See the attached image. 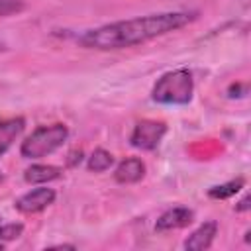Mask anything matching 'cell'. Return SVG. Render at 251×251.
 Returning <instances> with one entry per match:
<instances>
[{
	"label": "cell",
	"mask_w": 251,
	"mask_h": 251,
	"mask_svg": "<svg viewBox=\"0 0 251 251\" xmlns=\"http://www.w3.org/2000/svg\"><path fill=\"white\" fill-rule=\"evenodd\" d=\"M194 18H196L194 12H163V14L139 16L133 20H122L100 25L96 29H88L78 37V43L86 49H96V51L133 47L153 37L180 29L186 24L194 22Z\"/></svg>",
	"instance_id": "6da1fadb"
},
{
	"label": "cell",
	"mask_w": 251,
	"mask_h": 251,
	"mask_svg": "<svg viewBox=\"0 0 251 251\" xmlns=\"http://www.w3.org/2000/svg\"><path fill=\"white\" fill-rule=\"evenodd\" d=\"M194 80L192 73L188 69H175L165 73L153 86L151 98L157 104H169V106H184L192 100Z\"/></svg>",
	"instance_id": "7a4b0ae2"
},
{
	"label": "cell",
	"mask_w": 251,
	"mask_h": 251,
	"mask_svg": "<svg viewBox=\"0 0 251 251\" xmlns=\"http://www.w3.org/2000/svg\"><path fill=\"white\" fill-rule=\"evenodd\" d=\"M69 137V129L63 124H53V126H41L31 131L22 141L20 153L25 159H41L45 155H51L57 151Z\"/></svg>",
	"instance_id": "3957f363"
},
{
	"label": "cell",
	"mask_w": 251,
	"mask_h": 251,
	"mask_svg": "<svg viewBox=\"0 0 251 251\" xmlns=\"http://www.w3.org/2000/svg\"><path fill=\"white\" fill-rule=\"evenodd\" d=\"M165 133H167V126L163 122H157V120H141L133 127V131L129 135V143L135 149L151 151V149H155L159 145V141L163 139Z\"/></svg>",
	"instance_id": "277c9868"
},
{
	"label": "cell",
	"mask_w": 251,
	"mask_h": 251,
	"mask_svg": "<svg viewBox=\"0 0 251 251\" xmlns=\"http://www.w3.org/2000/svg\"><path fill=\"white\" fill-rule=\"evenodd\" d=\"M53 200H55V190L47 186H39L20 196L16 200V210H20L22 214H37L45 210L49 204H53Z\"/></svg>",
	"instance_id": "5b68a950"
},
{
	"label": "cell",
	"mask_w": 251,
	"mask_h": 251,
	"mask_svg": "<svg viewBox=\"0 0 251 251\" xmlns=\"http://www.w3.org/2000/svg\"><path fill=\"white\" fill-rule=\"evenodd\" d=\"M192 218H194L192 210L182 208V206H176V208H171V210L163 212V214L157 218L155 229H157V231H167V229L186 227V226L192 222Z\"/></svg>",
	"instance_id": "8992f818"
},
{
	"label": "cell",
	"mask_w": 251,
	"mask_h": 251,
	"mask_svg": "<svg viewBox=\"0 0 251 251\" xmlns=\"http://www.w3.org/2000/svg\"><path fill=\"white\" fill-rule=\"evenodd\" d=\"M143 175H145V163L137 157L124 159L114 171V178L120 184H133V182L141 180Z\"/></svg>",
	"instance_id": "52a82bcc"
},
{
	"label": "cell",
	"mask_w": 251,
	"mask_h": 251,
	"mask_svg": "<svg viewBox=\"0 0 251 251\" xmlns=\"http://www.w3.org/2000/svg\"><path fill=\"white\" fill-rule=\"evenodd\" d=\"M218 233V224L216 222H204L200 227H196L188 239L184 241V247L190 249V251H202V249H208L214 241Z\"/></svg>",
	"instance_id": "ba28073f"
},
{
	"label": "cell",
	"mask_w": 251,
	"mask_h": 251,
	"mask_svg": "<svg viewBox=\"0 0 251 251\" xmlns=\"http://www.w3.org/2000/svg\"><path fill=\"white\" fill-rule=\"evenodd\" d=\"M25 127V120L24 118H8L0 122V157L12 147V143L20 137V133Z\"/></svg>",
	"instance_id": "9c48e42d"
},
{
	"label": "cell",
	"mask_w": 251,
	"mask_h": 251,
	"mask_svg": "<svg viewBox=\"0 0 251 251\" xmlns=\"http://www.w3.org/2000/svg\"><path fill=\"white\" fill-rule=\"evenodd\" d=\"M61 173H63L61 167H55V165H31L25 169L24 178L29 184H43V182L59 178Z\"/></svg>",
	"instance_id": "30bf717a"
},
{
	"label": "cell",
	"mask_w": 251,
	"mask_h": 251,
	"mask_svg": "<svg viewBox=\"0 0 251 251\" xmlns=\"http://www.w3.org/2000/svg\"><path fill=\"white\" fill-rule=\"evenodd\" d=\"M114 163V157L112 153H108L106 149H94V153L88 157V171L90 173H102V171H108Z\"/></svg>",
	"instance_id": "8fae6325"
},
{
	"label": "cell",
	"mask_w": 251,
	"mask_h": 251,
	"mask_svg": "<svg viewBox=\"0 0 251 251\" xmlns=\"http://www.w3.org/2000/svg\"><path fill=\"white\" fill-rule=\"evenodd\" d=\"M241 188H243V178H235V180H229V182L212 186V188L208 190V196H210V198H216V200H226V198L237 194Z\"/></svg>",
	"instance_id": "7c38bea8"
},
{
	"label": "cell",
	"mask_w": 251,
	"mask_h": 251,
	"mask_svg": "<svg viewBox=\"0 0 251 251\" xmlns=\"http://www.w3.org/2000/svg\"><path fill=\"white\" fill-rule=\"evenodd\" d=\"M24 231V226L22 224H4L0 226V241H12V239H18Z\"/></svg>",
	"instance_id": "4fadbf2b"
},
{
	"label": "cell",
	"mask_w": 251,
	"mask_h": 251,
	"mask_svg": "<svg viewBox=\"0 0 251 251\" xmlns=\"http://www.w3.org/2000/svg\"><path fill=\"white\" fill-rule=\"evenodd\" d=\"M25 8V4L22 0H0V18H6V16H12V14H18Z\"/></svg>",
	"instance_id": "5bb4252c"
},
{
	"label": "cell",
	"mask_w": 251,
	"mask_h": 251,
	"mask_svg": "<svg viewBox=\"0 0 251 251\" xmlns=\"http://www.w3.org/2000/svg\"><path fill=\"white\" fill-rule=\"evenodd\" d=\"M235 210H237V212H245V210H249V196H245V198L235 206Z\"/></svg>",
	"instance_id": "9a60e30c"
},
{
	"label": "cell",
	"mask_w": 251,
	"mask_h": 251,
	"mask_svg": "<svg viewBox=\"0 0 251 251\" xmlns=\"http://www.w3.org/2000/svg\"><path fill=\"white\" fill-rule=\"evenodd\" d=\"M2 249H4V243H2V241H0V251H2Z\"/></svg>",
	"instance_id": "2e32d148"
},
{
	"label": "cell",
	"mask_w": 251,
	"mask_h": 251,
	"mask_svg": "<svg viewBox=\"0 0 251 251\" xmlns=\"http://www.w3.org/2000/svg\"><path fill=\"white\" fill-rule=\"evenodd\" d=\"M2 178H4V176H2V173H0V182H2Z\"/></svg>",
	"instance_id": "e0dca14e"
}]
</instances>
